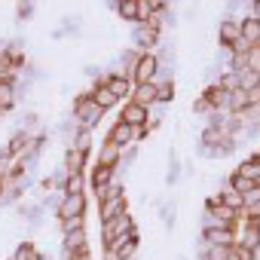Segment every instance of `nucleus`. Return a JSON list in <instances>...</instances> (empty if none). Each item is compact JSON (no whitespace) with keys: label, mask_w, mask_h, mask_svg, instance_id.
<instances>
[{"label":"nucleus","mask_w":260,"mask_h":260,"mask_svg":"<svg viewBox=\"0 0 260 260\" xmlns=\"http://www.w3.org/2000/svg\"><path fill=\"white\" fill-rule=\"evenodd\" d=\"M144 135H141V128H135V125H128V122H122V119H116L113 125H110V132H107V141L110 144H116V147H132L135 141H141Z\"/></svg>","instance_id":"nucleus-3"},{"label":"nucleus","mask_w":260,"mask_h":260,"mask_svg":"<svg viewBox=\"0 0 260 260\" xmlns=\"http://www.w3.org/2000/svg\"><path fill=\"white\" fill-rule=\"evenodd\" d=\"M119 162H122V147H116V144L104 141V144H101V150H98V162H95V166H104V169H119Z\"/></svg>","instance_id":"nucleus-10"},{"label":"nucleus","mask_w":260,"mask_h":260,"mask_svg":"<svg viewBox=\"0 0 260 260\" xmlns=\"http://www.w3.org/2000/svg\"><path fill=\"white\" fill-rule=\"evenodd\" d=\"M116 13H119L122 22L138 25V0H119V4H116Z\"/></svg>","instance_id":"nucleus-20"},{"label":"nucleus","mask_w":260,"mask_h":260,"mask_svg":"<svg viewBox=\"0 0 260 260\" xmlns=\"http://www.w3.org/2000/svg\"><path fill=\"white\" fill-rule=\"evenodd\" d=\"M119 119H122V122H128V125H135V128H141V125L150 119V110H147V107H141V104H135V101H125V104H122Z\"/></svg>","instance_id":"nucleus-9"},{"label":"nucleus","mask_w":260,"mask_h":260,"mask_svg":"<svg viewBox=\"0 0 260 260\" xmlns=\"http://www.w3.org/2000/svg\"><path fill=\"white\" fill-rule=\"evenodd\" d=\"M7 260H10V257H7Z\"/></svg>","instance_id":"nucleus-37"},{"label":"nucleus","mask_w":260,"mask_h":260,"mask_svg":"<svg viewBox=\"0 0 260 260\" xmlns=\"http://www.w3.org/2000/svg\"><path fill=\"white\" fill-rule=\"evenodd\" d=\"M89 95H92V101H95L104 113H107V110H113V107L119 104V98H116L107 86H92V89H89Z\"/></svg>","instance_id":"nucleus-16"},{"label":"nucleus","mask_w":260,"mask_h":260,"mask_svg":"<svg viewBox=\"0 0 260 260\" xmlns=\"http://www.w3.org/2000/svg\"><path fill=\"white\" fill-rule=\"evenodd\" d=\"M10 260H43V257H40V251H37L34 242H19Z\"/></svg>","instance_id":"nucleus-22"},{"label":"nucleus","mask_w":260,"mask_h":260,"mask_svg":"<svg viewBox=\"0 0 260 260\" xmlns=\"http://www.w3.org/2000/svg\"><path fill=\"white\" fill-rule=\"evenodd\" d=\"M86 159H89V153H83L77 147H68L64 150V175H83L86 172Z\"/></svg>","instance_id":"nucleus-11"},{"label":"nucleus","mask_w":260,"mask_h":260,"mask_svg":"<svg viewBox=\"0 0 260 260\" xmlns=\"http://www.w3.org/2000/svg\"><path fill=\"white\" fill-rule=\"evenodd\" d=\"M217 196H220V202H223L226 208H233V211H239V214L245 211V196H239V193H236V190H230L226 184L220 187V193H217Z\"/></svg>","instance_id":"nucleus-17"},{"label":"nucleus","mask_w":260,"mask_h":260,"mask_svg":"<svg viewBox=\"0 0 260 260\" xmlns=\"http://www.w3.org/2000/svg\"><path fill=\"white\" fill-rule=\"evenodd\" d=\"M230 257V248H220V245H205L202 248V260H226Z\"/></svg>","instance_id":"nucleus-27"},{"label":"nucleus","mask_w":260,"mask_h":260,"mask_svg":"<svg viewBox=\"0 0 260 260\" xmlns=\"http://www.w3.org/2000/svg\"><path fill=\"white\" fill-rule=\"evenodd\" d=\"M236 175H242V178H248V181L257 184V178H260V162H257V156L251 153L248 159H242V162L236 166Z\"/></svg>","instance_id":"nucleus-18"},{"label":"nucleus","mask_w":260,"mask_h":260,"mask_svg":"<svg viewBox=\"0 0 260 260\" xmlns=\"http://www.w3.org/2000/svg\"><path fill=\"white\" fill-rule=\"evenodd\" d=\"M254 156H257V162H260V150H257V153H254Z\"/></svg>","instance_id":"nucleus-35"},{"label":"nucleus","mask_w":260,"mask_h":260,"mask_svg":"<svg viewBox=\"0 0 260 260\" xmlns=\"http://www.w3.org/2000/svg\"><path fill=\"white\" fill-rule=\"evenodd\" d=\"M128 233H135V217L128 214V211H122L119 217H113V220L101 223V248H104V245H110V242H113V239H119V236H128Z\"/></svg>","instance_id":"nucleus-2"},{"label":"nucleus","mask_w":260,"mask_h":260,"mask_svg":"<svg viewBox=\"0 0 260 260\" xmlns=\"http://www.w3.org/2000/svg\"><path fill=\"white\" fill-rule=\"evenodd\" d=\"M89 181H92V190H95V196H98V193H104V190H107V187L116 181V169H104V166H95Z\"/></svg>","instance_id":"nucleus-13"},{"label":"nucleus","mask_w":260,"mask_h":260,"mask_svg":"<svg viewBox=\"0 0 260 260\" xmlns=\"http://www.w3.org/2000/svg\"><path fill=\"white\" fill-rule=\"evenodd\" d=\"M257 190H260V178H257Z\"/></svg>","instance_id":"nucleus-36"},{"label":"nucleus","mask_w":260,"mask_h":260,"mask_svg":"<svg viewBox=\"0 0 260 260\" xmlns=\"http://www.w3.org/2000/svg\"><path fill=\"white\" fill-rule=\"evenodd\" d=\"M153 19V4L150 0H138V25H147Z\"/></svg>","instance_id":"nucleus-29"},{"label":"nucleus","mask_w":260,"mask_h":260,"mask_svg":"<svg viewBox=\"0 0 260 260\" xmlns=\"http://www.w3.org/2000/svg\"><path fill=\"white\" fill-rule=\"evenodd\" d=\"M159 58H156V52H141V58H138V64H135V71H132V83L135 86H141V83H153L156 80V74H159Z\"/></svg>","instance_id":"nucleus-4"},{"label":"nucleus","mask_w":260,"mask_h":260,"mask_svg":"<svg viewBox=\"0 0 260 260\" xmlns=\"http://www.w3.org/2000/svg\"><path fill=\"white\" fill-rule=\"evenodd\" d=\"M61 248H64V251H74V254L89 251V233H86V230H74V233L61 236Z\"/></svg>","instance_id":"nucleus-15"},{"label":"nucleus","mask_w":260,"mask_h":260,"mask_svg":"<svg viewBox=\"0 0 260 260\" xmlns=\"http://www.w3.org/2000/svg\"><path fill=\"white\" fill-rule=\"evenodd\" d=\"M16 98H19V89L13 83H0V110H13L16 107Z\"/></svg>","instance_id":"nucleus-19"},{"label":"nucleus","mask_w":260,"mask_h":260,"mask_svg":"<svg viewBox=\"0 0 260 260\" xmlns=\"http://www.w3.org/2000/svg\"><path fill=\"white\" fill-rule=\"evenodd\" d=\"M159 37H162V31H156L153 25H135V31H132L135 46H138V49H144V52H156Z\"/></svg>","instance_id":"nucleus-7"},{"label":"nucleus","mask_w":260,"mask_h":260,"mask_svg":"<svg viewBox=\"0 0 260 260\" xmlns=\"http://www.w3.org/2000/svg\"><path fill=\"white\" fill-rule=\"evenodd\" d=\"M248 71L260 74V46H254V49L248 52Z\"/></svg>","instance_id":"nucleus-31"},{"label":"nucleus","mask_w":260,"mask_h":260,"mask_svg":"<svg viewBox=\"0 0 260 260\" xmlns=\"http://www.w3.org/2000/svg\"><path fill=\"white\" fill-rule=\"evenodd\" d=\"M74 119H77L80 128L92 132V128L104 119V110H101V107L92 101V95L86 92V95H77V98H74Z\"/></svg>","instance_id":"nucleus-1"},{"label":"nucleus","mask_w":260,"mask_h":260,"mask_svg":"<svg viewBox=\"0 0 260 260\" xmlns=\"http://www.w3.org/2000/svg\"><path fill=\"white\" fill-rule=\"evenodd\" d=\"M202 242H205V245L233 248V245H236V230H202Z\"/></svg>","instance_id":"nucleus-14"},{"label":"nucleus","mask_w":260,"mask_h":260,"mask_svg":"<svg viewBox=\"0 0 260 260\" xmlns=\"http://www.w3.org/2000/svg\"><path fill=\"white\" fill-rule=\"evenodd\" d=\"M86 208H89V199H86V193H80V196H64V199H61V205L55 208V217H58V220L86 217Z\"/></svg>","instance_id":"nucleus-5"},{"label":"nucleus","mask_w":260,"mask_h":260,"mask_svg":"<svg viewBox=\"0 0 260 260\" xmlns=\"http://www.w3.org/2000/svg\"><path fill=\"white\" fill-rule=\"evenodd\" d=\"M242 37V22L239 19H223L220 25H217V43H220V49H230L236 40Z\"/></svg>","instance_id":"nucleus-8"},{"label":"nucleus","mask_w":260,"mask_h":260,"mask_svg":"<svg viewBox=\"0 0 260 260\" xmlns=\"http://www.w3.org/2000/svg\"><path fill=\"white\" fill-rule=\"evenodd\" d=\"M61 223V236L74 233V230H86V217H71V220H58Z\"/></svg>","instance_id":"nucleus-30"},{"label":"nucleus","mask_w":260,"mask_h":260,"mask_svg":"<svg viewBox=\"0 0 260 260\" xmlns=\"http://www.w3.org/2000/svg\"><path fill=\"white\" fill-rule=\"evenodd\" d=\"M226 187H230V190H236V193H239V196H248V193H251V190H254V187H257V184H254V181H248V178H242V175H236V172H233V175H230V178H226Z\"/></svg>","instance_id":"nucleus-23"},{"label":"nucleus","mask_w":260,"mask_h":260,"mask_svg":"<svg viewBox=\"0 0 260 260\" xmlns=\"http://www.w3.org/2000/svg\"><path fill=\"white\" fill-rule=\"evenodd\" d=\"M104 260H122V257H116V254H110V251H104Z\"/></svg>","instance_id":"nucleus-34"},{"label":"nucleus","mask_w":260,"mask_h":260,"mask_svg":"<svg viewBox=\"0 0 260 260\" xmlns=\"http://www.w3.org/2000/svg\"><path fill=\"white\" fill-rule=\"evenodd\" d=\"M242 40H248L251 46H260V22H254L251 16L242 19Z\"/></svg>","instance_id":"nucleus-21"},{"label":"nucleus","mask_w":260,"mask_h":260,"mask_svg":"<svg viewBox=\"0 0 260 260\" xmlns=\"http://www.w3.org/2000/svg\"><path fill=\"white\" fill-rule=\"evenodd\" d=\"M236 83H239L242 92H254V89L260 86V74H254V71H242V74H236Z\"/></svg>","instance_id":"nucleus-26"},{"label":"nucleus","mask_w":260,"mask_h":260,"mask_svg":"<svg viewBox=\"0 0 260 260\" xmlns=\"http://www.w3.org/2000/svg\"><path fill=\"white\" fill-rule=\"evenodd\" d=\"M61 190H64V196H80L86 190V175H68Z\"/></svg>","instance_id":"nucleus-24"},{"label":"nucleus","mask_w":260,"mask_h":260,"mask_svg":"<svg viewBox=\"0 0 260 260\" xmlns=\"http://www.w3.org/2000/svg\"><path fill=\"white\" fill-rule=\"evenodd\" d=\"M104 251H110V254H116V257H122V260H135V254H138V230L128 233V236L113 239L110 245H104Z\"/></svg>","instance_id":"nucleus-6"},{"label":"nucleus","mask_w":260,"mask_h":260,"mask_svg":"<svg viewBox=\"0 0 260 260\" xmlns=\"http://www.w3.org/2000/svg\"><path fill=\"white\" fill-rule=\"evenodd\" d=\"M68 147H77V150L89 153V150H92V132H86V128H77L74 138L68 141Z\"/></svg>","instance_id":"nucleus-25"},{"label":"nucleus","mask_w":260,"mask_h":260,"mask_svg":"<svg viewBox=\"0 0 260 260\" xmlns=\"http://www.w3.org/2000/svg\"><path fill=\"white\" fill-rule=\"evenodd\" d=\"M251 19L260 22V0H254V4H251Z\"/></svg>","instance_id":"nucleus-33"},{"label":"nucleus","mask_w":260,"mask_h":260,"mask_svg":"<svg viewBox=\"0 0 260 260\" xmlns=\"http://www.w3.org/2000/svg\"><path fill=\"white\" fill-rule=\"evenodd\" d=\"M193 110H196V113H214V110L208 107V101H205V98H196V104H193Z\"/></svg>","instance_id":"nucleus-32"},{"label":"nucleus","mask_w":260,"mask_h":260,"mask_svg":"<svg viewBox=\"0 0 260 260\" xmlns=\"http://www.w3.org/2000/svg\"><path fill=\"white\" fill-rule=\"evenodd\" d=\"M128 101H135V104H141V107H147V110L156 107V83H141V86H135Z\"/></svg>","instance_id":"nucleus-12"},{"label":"nucleus","mask_w":260,"mask_h":260,"mask_svg":"<svg viewBox=\"0 0 260 260\" xmlns=\"http://www.w3.org/2000/svg\"><path fill=\"white\" fill-rule=\"evenodd\" d=\"M13 169H16V159H13L7 150H0V181H7V178L13 175Z\"/></svg>","instance_id":"nucleus-28"}]
</instances>
